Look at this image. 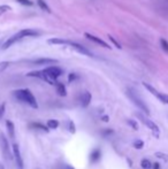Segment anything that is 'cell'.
<instances>
[{
    "label": "cell",
    "instance_id": "9c48e42d",
    "mask_svg": "<svg viewBox=\"0 0 168 169\" xmlns=\"http://www.w3.org/2000/svg\"><path fill=\"white\" fill-rule=\"evenodd\" d=\"M84 36L88 38L89 40H91V42H93V43H96V44L100 45V46H102V47H105V48H111V46L106 42H104L102 39H100V38H98V37H96L95 35H91V34H88V32H85L84 34Z\"/></svg>",
    "mask_w": 168,
    "mask_h": 169
},
{
    "label": "cell",
    "instance_id": "7a4b0ae2",
    "mask_svg": "<svg viewBox=\"0 0 168 169\" xmlns=\"http://www.w3.org/2000/svg\"><path fill=\"white\" fill-rule=\"evenodd\" d=\"M127 96L129 97V99L138 107L139 109L143 110L146 115H150V110L147 108V105L144 103V100L138 96V93H137L134 89H128V90H127Z\"/></svg>",
    "mask_w": 168,
    "mask_h": 169
},
{
    "label": "cell",
    "instance_id": "d6a6232c",
    "mask_svg": "<svg viewBox=\"0 0 168 169\" xmlns=\"http://www.w3.org/2000/svg\"><path fill=\"white\" fill-rule=\"evenodd\" d=\"M102 120H104L105 122H107V121H108V118H106V115H105V118H102Z\"/></svg>",
    "mask_w": 168,
    "mask_h": 169
},
{
    "label": "cell",
    "instance_id": "1f68e13d",
    "mask_svg": "<svg viewBox=\"0 0 168 169\" xmlns=\"http://www.w3.org/2000/svg\"><path fill=\"white\" fill-rule=\"evenodd\" d=\"M152 168H153V169H159V163H154Z\"/></svg>",
    "mask_w": 168,
    "mask_h": 169
},
{
    "label": "cell",
    "instance_id": "4316f807",
    "mask_svg": "<svg viewBox=\"0 0 168 169\" xmlns=\"http://www.w3.org/2000/svg\"><path fill=\"white\" fill-rule=\"evenodd\" d=\"M108 38H110V40H111V42H112V43H113V44L115 45V46H116L117 48H121V45H120V43H119V42H116V40H115V38H114V37L108 36Z\"/></svg>",
    "mask_w": 168,
    "mask_h": 169
},
{
    "label": "cell",
    "instance_id": "836d02e7",
    "mask_svg": "<svg viewBox=\"0 0 168 169\" xmlns=\"http://www.w3.org/2000/svg\"><path fill=\"white\" fill-rule=\"evenodd\" d=\"M0 169H5V167H4V165L0 162Z\"/></svg>",
    "mask_w": 168,
    "mask_h": 169
},
{
    "label": "cell",
    "instance_id": "ba28073f",
    "mask_svg": "<svg viewBox=\"0 0 168 169\" xmlns=\"http://www.w3.org/2000/svg\"><path fill=\"white\" fill-rule=\"evenodd\" d=\"M69 45L73 47V48H75L77 52H80V53H82V54H84V55H88V57H92L93 54H92V52L89 51L87 47H84L83 45L78 44V43H75V42H69Z\"/></svg>",
    "mask_w": 168,
    "mask_h": 169
},
{
    "label": "cell",
    "instance_id": "e0dca14e",
    "mask_svg": "<svg viewBox=\"0 0 168 169\" xmlns=\"http://www.w3.org/2000/svg\"><path fill=\"white\" fill-rule=\"evenodd\" d=\"M37 4H38V6L40 7L42 10H45L47 13H51V8L49 7V5L45 2L44 0H37Z\"/></svg>",
    "mask_w": 168,
    "mask_h": 169
},
{
    "label": "cell",
    "instance_id": "cb8c5ba5",
    "mask_svg": "<svg viewBox=\"0 0 168 169\" xmlns=\"http://www.w3.org/2000/svg\"><path fill=\"white\" fill-rule=\"evenodd\" d=\"M127 123L130 125L132 129L138 130V124H137V122H136V121H134V120H128V121H127Z\"/></svg>",
    "mask_w": 168,
    "mask_h": 169
},
{
    "label": "cell",
    "instance_id": "d4e9b609",
    "mask_svg": "<svg viewBox=\"0 0 168 169\" xmlns=\"http://www.w3.org/2000/svg\"><path fill=\"white\" fill-rule=\"evenodd\" d=\"M9 9H10V7L7 6V5H1V6H0V15L4 14V13H6V12L9 10Z\"/></svg>",
    "mask_w": 168,
    "mask_h": 169
},
{
    "label": "cell",
    "instance_id": "6da1fadb",
    "mask_svg": "<svg viewBox=\"0 0 168 169\" xmlns=\"http://www.w3.org/2000/svg\"><path fill=\"white\" fill-rule=\"evenodd\" d=\"M13 95H14V97L17 100H20V101H22V103L29 105L30 107H32V108H37V107H38L36 98L31 93V91L28 90V89L15 90L14 92H13Z\"/></svg>",
    "mask_w": 168,
    "mask_h": 169
},
{
    "label": "cell",
    "instance_id": "7c38bea8",
    "mask_svg": "<svg viewBox=\"0 0 168 169\" xmlns=\"http://www.w3.org/2000/svg\"><path fill=\"white\" fill-rule=\"evenodd\" d=\"M17 40H20V37H19V35L16 34V35L12 36L10 38H8V40H6V42H5V44L2 45V48H4V50H7L8 47H10L13 44H15Z\"/></svg>",
    "mask_w": 168,
    "mask_h": 169
},
{
    "label": "cell",
    "instance_id": "603a6c76",
    "mask_svg": "<svg viewBox=\"0 0 168 169\" xmlns=\"http://www.w3.org/2000/svg\"><path fill=\"white\" fill-rule=\"evenodd\" d=\"M132 146L135 147L136 150H142L143 147H144V141L143 140H135L134 141V144H132Z\"/></svg>",
    "mask_w": 168,
    "mask_h": 169
},
{
    "label": "cell",
    "instance_id": "5bb4252c",
    "mask_svg": "<svg viewBox=\"0 0 168 169\" xmlns=\"http://www.w3.org/2000/svg\"><path fill=\"white\" fill-rule=\"evenodd\" d=\"M6 129H7V133L9 135L10 138H14L15 136V125L12 121L7 120L6 121Z\"/></svg>",
    "mask_w": 168,
    "mask_h": 169
},
{
    "label": "cell",
    "instance_id": "277c9868",
    "mask_svg": "<svg viewBox=\"0 0 168 169\" xmlns=\"http://www.w3.org/2000/svg\"><path fill=\"white\" fill-rule=\"evenodd\" d=\"M44 71L46 73V75L51 78L52 81H57V78H58L59 76H61L62 75V69L61 68H59L57 66H51V67H47V68H45Z\"/></svg>",
    "mask_w": 168,
    "mask_h": 169
},
{
    "label": "cell",
    "instance_id": "ac0fdd59",
    "mask_svg": "<svg viewBox=\"0 0 168 169\" xmlns=\"http://www.w3.org/2000/svg\"><path fill=\"white\" fill-rule=\"evenodd\" d=\"M159 44H160L161 50L165 52L166 54H168V40L165 38H160L159 39Z\"/></svg>",
    "mask_w": 168,
    "mask_h": 169
},
{
    "label": "cell",
    "instance_id": "8fae6325",
    "mask_svg": "<svg viewBox=\"0 0 168 169\" xmlns=\"http://www.w3.org/2000/svg\"><path fill=\"white\" fill-rule=\"evenodd\" d=\"M91 101V93L89 92H84L82 96H81V106L82 107H88Z\"/></svg>",
    "mask_w": 168,
    "mask_h": 169
},
{
    "label": "cell",
    "instance_id": "5b68a950",
    "mask_svg": "<svg viewBox=\"0 0 168 169\" xmlns=\"http://www.w3.org/2000/svg\"><path fill=\"white\" fill-rule=\"evenodd\" d=\"M0 150H1L2 154H4V156H5L6 159H10V158H12V153H10V151H9L8 141L4 133H0Z\"/></svg>",
    "mask_w": 168,
    "mask_h": 169
},
{
    "label": "cell",
    "instance_id": "ffe728a7",
    "mask_svg": "<svg viewBox=\"0 0 168 169\" xmlns=\"http://www.w3.org/2000/svg\"><path fill=\"white\" fill-rule=\"evenodd\" d=\"M46 125L49 127V129H57L59 127V121L58 120H49Z\"/></svg>",
    "mask_w": 168,
    "mask_h": 169
},
{
    "label": "cell",
    "instance_id": "2e32d148",
    "mask_svg": "<svg viewBox=\"0 0 168 169\" xmlns=\"http://www.w3.org/2000/svg\"><path fill=\"white\" fill-rule=\"evenodd\" d=\"M55 88H57V92L59 93V96L61 97H65L67 95V91H66V88H65V85L62 84V83H55Z\"/></svg>",
    "mask_w": 168,
    "mask_h": 169
},
{
    "label": "cell",
    "instance_id": "7402d4cb",
    "mask_svg": "<svg viewBox=\"0 0 168 169\" xmlns=\"http://www.w3.org/2000/svg\"><path fill=\"white\" fill-rule=\"evenodd\" d=\"M154 155H155L158 159H160V160H162V161H165V162H167L168 163V154L162 153V152H157Z\"/></svg>",
    "mask_w": 168,
    "mask_h": 169
},
{
    "label": "cell",
    "instance_id": "f1b7e54d",
    "mask_svg": "<svg viewBox=\"0 0 168 169\" xmlns=\"http://www.w3.org/2000/svg\"><path fill=\"white\" fill-rule=\"evenodd\" d=\"M52 62H55L54 60H51V59H43V60H38L37 61V63H52Z\"/></svg>",
    "mask_w": 168,
    "mask_h": 169
},
{
    "label": "cell",
    "instance_id": "4dcf8cb0",
    "mask_svg": "<svg viewBox=\"0 0 168 169\" xmlns=\"http://www.w3.org/2000/svg\"><path fill=\"white\" fill-rule=\"evenodd\" d=\"M6 65H7V63H1V65H0V71H1L2 69H5V68H6Z\"/></svg>",
    "mask_w": 168,
    "mask_h": 169
},
{
    "label": "cell",
    "instance_id": "8992f818",
    "mask_svg": "<svg viewBox=\"0 0 168 169\" xmlns=\"http://www.w3.org/2000/svg\"><path fill=\"white\" fill-rule=\"evenodd\" d=\"M28 76H30V77H37V78H39V80H42V81L47 82V83L51 84V85H55V83H57V82L52 81L51 78L46 75V73H45L44 70H42V71H32V73L28 74Z\"/></svg>",
    "mask_w": 168,
    "mask_h": 169
},
{
    "label": "cell",
    "instance_id": "f546056e",
    "mask_svg": "<svg viewBox=\"0 0 168 169\" xmlns=\"http://www.w3.org/2000/svg\"><path fill=\"white\" fill-rule=\"evenodd\" d=\"M4 113H5V103H2V105L0 106V118H2Z\"/></svg>",
    "mask_w": 168,
    "mask_h": 169
},
{
    "label": "cell",
    "instance_id": "30bf717a",
    "mask_svg": "<svg viewBox=\"0 0 168 169\" xmlns=\"http://www.w3.org/2000/svg\"><path fill=\"white\" fill-rule=\"evenodd\" d=\"M17 35L20 37V39H22V38H27V37L39 36V32H37V31H35V30L32 29H23L20 32H17Z\"/></svg>",
    "mask_w": 168,
    "mask_h": 169
},
{
    "label": "cell",
    "instance_id": "9a60e30c",
    "mask_svg": "<svg viewBox=\"0 0 168 169\" xmlns=\"http://www.w3.org/2000/svg\"><path fill=\"white\" fill-rule=\"evenodd\" d=\"M49 44L69 45V40H66V39H63V38H52V39H49Z\"/></svg>",
    "mask_w": 168,
    "mask_h": 169
},
{
    "label": "cell",
    "instance_id": "44dd1931",
    "mask_svg": "<svg viewBox=\"0 0 168 169\" xmlns=\"http://www.w3.org/2000/svg\"><path fill=\"white\" fill-rule=\"evenodd\" d=\"M31 127L36 128V129H40V130H43L45 133H49V127L47 125H43L40 123H31Z\"/></svg>",
    "mask_w": 168,
    "mask_h": 169
},
{
    "label": "cell",
    "instance_id": "52a82bcc",
    "mask_svg": "<svg viewBox=\"0 0 168 169\" xmlns=\"http://www.w3.org/2000/svg\"><path fill=\"white\" fill-rule=\"evenodd\" d=\"M13 155H14L15 161H16V165L19 166V168L22 169L23 160H22V156H21V153H20V147H19L17 144H13Z\"/></svg>",
    "mask_w": 168,
    "mask_h": 169
},
{
    "label": "cell",
    "instance_id": "4fadbf2b",
    "mask_svg": "<svg viewBox=\"0 0 168 169\" xmlns=\"http://www.w3.org/2000/svg\"><path fill=\"white\" fill-rule=\"evenodd\" d=\"M100 158H102V151H100L99 148L93 150V151L91 152V154H90V160H91V162H93V163L99 161Z\"/></svg>",
    "mask_w": 168,
    "mask_h": 169
},
{
    "label": "cell",
    "instance_id": "3957f363",
    "mask_svg": "<svg viewBox=\"0 0 168 169\" xmlns=\"http://www.w3.org/2000/svg\"><path fill=\"white\" fill-rule=\"evenodd\" d=\"M136 115H137V118H138L139 120H140V121H142V122H143V123L149 128V129H151V131L154 133V136H155V137H159V135H160V130H159L158 125L155 124L153 121H151L150 118H147L145 115H143L142 113H137Z\"/></svg>",
    "mask_w": 168,
    "mask_h": 169
},
{
    "label": "cell",
    "instance_id": "484cf974",
    "mask_svg": "<svg viewBox=\"0 0 168 169\" xmlns=\"http://www.w3.org/2000/svg\"><path fill=\"white\" fill-rule=\"evenodd\" d=\"M16 1L24 5V6H32V1H30V0H16Z\"/></svg>",
    "mask_w": 168,
    "mask_h": 169
},
{
    "label": "cell",
    "instance_id": "83f0119b",
    "mask_svg": "<svg viewBox=\"0 0 168 169\" xmlns=\"http://www.w3.org/2000/svg\"><path fill=\"white\" fill-rule=\"evenodd\" d=\"M75 131H76V129H75V123H74L73 121H70V122H69V133H75Z\"/></svg>",
    "mask_w": 168,
    "mask_h": 169
},
{
    "label": "cell",
    "instance_id": "d6986e66",
    "mask_svg": "<svg viewBox=\"0 0 168 169\" xmlns=\"http://www.w3.org/2000/svg\"><path fill=\"white\" fill-rule=\"evenodd\" d=\"M140 166H142L143 169H152V167H153L152 162L150 161V160H147V159H143L140 161Z\"/></svg>",
    "mask_w": 168,
    "mask_h": 169
}]
</instances>
